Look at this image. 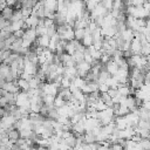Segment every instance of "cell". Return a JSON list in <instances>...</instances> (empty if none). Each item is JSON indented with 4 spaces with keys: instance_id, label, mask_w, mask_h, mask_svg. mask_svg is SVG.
<instances>
[{
    "instance_id": "cell-4",
    "label": "cell",
    "mask_w": 150,
    "mask_h": 150,
    "mask_svg": "<svg viewBox=\"0 0 150 150\" xmlns=\"http://www.w3.org/2000/svg\"><path fill=\"white\" fill-rule=\"evenodd\" d=\"M36 38H38V35H36V33H35V28H27V29L25 30L23 36H22L23 40H28V41H30V42H34V41L36 40Z\"/></svg>"
},
{
    "instance_id": "cell-28",
    "label": "cell",
    "mask_w": 150,
    "mask_h": 150,
    "mask_svg": "<svg viewBox=\"0 0 150 150\" xmlns=\"http://www.w3.org/2000/svg\"><path fill=\"white\" fill-rule=\"evenodd\" d=\"M25 30H26V29H23V28H20V29H18V30L13 32V34H14L16 38H22V36H23V34H25Z\"/></svg>"
},
{
    "instance_id": "cell-17",
    "label": "cell",
    "mask_w": 150,
    "mask_h": 150,
    "mask_svg": "<svg viewBox=\"0 0 150 150\" xmlns=\"http://www.w3.org/2000/svg\"><path fill=\"white\" fill-rule=\"evenodd\" d=\"M130 112V109L127 107V105H120V108H118V110L115 112V115H117V116H125V115H128Z\"/></svg>"
},
{
    "instance_id": "cell-25",
    "label": "cell",
    "mask_w": 150,
    "mask_h": 150,
    "mask_svg": "<svg viewBox=\"0 0 150 150\" xmlns=\"http://www.w3.org/2000/svg\"><path fill=\"white\" fill-rule=\"evenodd\" d=\"M108 89H109V87L105 82H98V91L103 93V91H108Z\"/></svg>"
},
{
    "instance_id": "cell-2",
    "label": "cell",
    "mask_w": 150,
    "mask_h": 150,
    "mask_svg": "<svg viewBox=\"0 0 150 150\" xmlns=\"http://www.w3.org/2000/svg\"><path fill=\"white\" fill-rule=\"evenodd\" d=\"M141 41L138 38H134L130 42V50L132 54H141Z\"/></svg>"
},
{
    "instance_id": "cell-23",
    "label": "cell",
    "mask_w": 150,
    "mask_h": 150,
    "mask_svg": "<svg viewBox=\"0 0 150 150\" xmlns=\"http://www.w3.org/2000/svg\"><path fill=\"white\" fill-rule=\"evenodd\" d=\"M70 79L68 77V76H62V79H61V87L62 88H69V86H70Z\"/></svg>"
},
{
    "instance_id": "cell-29",
    "label": "cell",
    "mask_w": 150,
    "mask_h": 150,
    "mask_svg": "<svg viewBox=\"0 0 150 150\" xmlns=\"http://www.w3.org/2000/svg\"><path fill=\"white\" fill-rule=\"evenodd\" d=\"M134 6H142V4L144 2V0H131Z\"/></svg>"
},
{
    "instance_id": "cell-12",
    "label": "cell",
    "mask_w": 150,
    "mask_h": 150,
    "mask_svg": "<svg viewBox=\"0 0 150 150\" xmlns=\"http://www.w3.org/2000/svg\"><path fill=\"white\" fill-rule=\"evenodd\" d=\"M16 83H18V86H19V88H20V90L26 91V90H28V89H29V83H28V81H27V80H25V79H22V77H19V79L16 80Z\"/></svg>"
},
{
    "instance_id": "cell-27",
    "label": "cell",
    "mask_w": 150,
    "mask_h": 150,
    "mask_svg": "<svg viewBox=\"0 0 150 150\" xmlns=\"http://www.w3.org/2000/svg\"><path fill=\"white\" fill-rule=\"evenodd\" d=\"M40 104H38V103H30V110L33 111V112H39L40 111Z\"/></svg>"
},
{
    "instance_id": "cell-20",
    "label": "cell",
    "mask_w": 150,
    "mask_h": 150,
    "mask_svg": "<svg viewBox=\"0 0 150 150\" xmlns=\"http://www.w3.org/2000/svg\"><path fill=\"white\" fill-rule=\"evenodd\" d=\"M94 104V108H95V110H97V111H101V110H104L105 108H107V104L101 100V98H98L95 103H93Z\"/></svg>"
},
{
    "instance_id": "cell-32",
    "label": "cell",
    "mask_w": 150,
    "mask_h": 150,
    "mask_svg": "<svg viewBox=\"0 0 150 150\" xmlns=\"http://www.w3.org/2000/svg\"><path fill=\"white\" fill-rule=\"evenodd\" d=\"M145 1H148V2H150V0H145Z\"/></svg>"
},
{
    "instance_id": "cell-13",
    "label": "cell",
    "mask_w": 150,
    "mask_h": 150,
    "mask_svg": "<svg viewBox=\"0 0 150 150\" xmlns=\"http://www.w3.org/2000/svg\"><path fill=\"white\" fill-rule=\"evenodd\" d=\"M60 39H63V40H67V41H70V40L75 39L74 38V29L73 28H69L63 34H60Z\"/></svg>"
},
{
    "instance_id": "cell-15",
    "label": "cell",
    "mask_w": 150,
    "mask_h": 150,
    "mask_svg": "<svg viewBox=\"0 0 150 150\" xmlns=\"http://www.w3.org/2000/svg\"><path fill=\"white\" fill-rule=\"evenodd\" d=\"M54 98H55V96L54 95H50V94H45L42 96L43 103L47 104V105H54Z\"/></svg>"
},
{
    "instance_id": "cell-9",
    "label": "cell",
    "mask_w": 150,
    "mask_h": 150,
    "mask_svg": "<svg viewBox=\"0 0 150 150\" xmlns=\"http://www.w3.org/2000/svg\"><path fill=\"white\" fill-rule=\"evenodd\" d=\"M100 98L107 104V107H112V98L107 91H103V93L100 91Z\"/></svg>"
},
{
    "instance_id": "cell-11",
    "label": "cell",
    "mask_w": 150,
    "mask_h": 150,
    "mask_svg": "<svg viewBox=\"0 0 150 150\" xmlns=\"http://www.w3.org/2000/svg\"><path fill=\"white\" fill-rule=\"evenodd\" d=\"M111 75L109 74V71L103 67L102 69H101V71H100V74H98V77H97V81L98 82H105L107 81V79H109Z\"/></svg>"
},
{
    "instance_id": "cell-19",
    "label": "cell",
    "mask_w": 150,
    "mask_h": 150,
    "mask_svg": "<svg viewBox=\"0 0 150 150\" xmlns=\"http://www.w3.org/2000/svg\"><path fill=\"white\" fill-rule=\"evenodd\" d=\"M19 20H23L22 14H21V9H20V8H19V9L14 8V13H13V15H12V18H11V22H12V21H19Z\"/></svg>"
},
{
    "instance_id": "cell-8",
    "label": "cell",
    "mask_w": 150,
    "mask_h": 150,
    "mask_svg": "<svg viewBox=\"0 0 150 150\" xmlns=\"http://www.w3.org/2000/svg\"><path fill=\"white\" fill-rule=\"evenodd\" d=\"M7 131V137H8V139L9 141H12L13 143L20 137V132H19V130L18 129H15V128H12V129H8V130H6Z\"/></svg>"
},
{
    "instance_id": "cell-7",
    "label": "cell",
    "mask_w": 150,
    "mask_h": 150,
    "mask_svg": "<svg viewBox=\"0 0 150 150\" xmlns=\"http://www.w3.org/2000/svg\"><path fill=\"white\" fill-rule=\"evenodd\" d=\"M36 42L39 46L43 47V48H47L49 46V42H50V36L47 35V34H43L41 36H38L36 38Z\"/></svg>"
},
{
    "instance_id": "cell-18",
    "label": "cell",
    "mask_w": 150,
    "mask_h": 150,
    "mask_svg": "<svg viewBox=\"0 0 150 150\" xmlns=\"http://www.w3.org/2000/svg\"><path fill=\"white\" fill-rule=\"evenodd\" d=\"M76 50V48H75V45H74V42H73V40H70V41H67V43H66V47H64V52H67L68 54H73L74 52Z\"/></svg>"
},
{
    "instance_id": "cell-1",
    "label": "cell",
    "mask_w": 150,
    "mask_h": 150,
    "mask_svg": "<svg viewBox=\"0 0 150 150\" xmlns=\"http://www.w3.org/2000/svg\"><path fill=\"white\" fill-rule=\"evenodd\" d=\"M2 89H5L6 91H9V93H19L20 91V88L16 83V80L15 81H6L2 86Z\"/></svg>"
},
{
    "instance_id": "cell-22",
    "label": "cell",
    "mask_w": 150,
    "mask_h": 150,
    "mask_svg": "<svg viewBox=\"0 0 150 150\" xmlns=\"http://www.w3.org/2000/svg\"><path fill=\"white\" fill-rule=\"evenodd\" d=\"M35 33L38 36H41L43 34H47V28L45 26H36L35 27Z\"/></svg>"
},
{
    "instance_id": "cell-3",
    "label": "cell",
    "mask_w": 150,
    "mask_h": 150,
    "mask_svg": "<svg viewBox=\"0 0 150 150\" xmlns=\"http://www.w3.org/2000/svg\"><path fill=\"white\" fill-rule=\"evenodd\" d=\"M104 68L109 71V74H110V75H115V74H116V71L118 70V66H117V63H116L112 59H110L108 62H105V63H104Z\"/></svg>"
},
{
    "instance_id": "cell-21",
    "label": "cell",
    "mask_w": 150,
    "mask_h": 150,
    "mask_svg": "<svg viewBox=\"0 0 150 150\" xmlns=\"http://www.w3.org/2000/svg\"><path fill=\"white\" fill-rule=\"evenodd\" d=\"M63 104H66V101H64L60 95H56L55 98H54V107H55V108H60V107H62Z\"/></svg>"
},
{
    "instance_id": "cell-16",
    "label": "cell",
    "mask_w": 150,
    "mask_h": 150,
    "mask_svg": "<svg viewBox=\"0 0 150 150\" xmlns=\"http://www.w3.org/2000/svg\"><path fill=\"white\" fill-rule=\"evenodd\" d=\"M84 33H86L84 28H75V29H74V38H75L76 40L81 41V40L83 39V36H84Z\"/></svg>"
},
{
    "instance_id": "cell-5",
    "label": "cell",
    "mask_w": 150,
    "mask_h": 150,
    "mask_svg": "<svg viewBox=\"0 0 150 150\" xmlns=\"http://www.w3.org/2000/svg\"><path fill=\"white\" fill-rule=\"evenodd\" d=\"M13 13H14V7H13V6H8V5H6V6L1 9V12H0V14H1L6 20H9V21H11V18H12Z\"/></svg>"
},
{
    "instance_id": "cell-26",
    "label": "cell",
    "mask_w": 150,
    "mask_h": 150,
    "mask_svg": "<svg viewBox=\"0 0 150 150\" xmlns=\"http://www.w3.org/2000/svg\"><path fill=\"white\" fill-rule=\"evenodd\" d=\"M107 93H108L111 97H115V96H117V95H118V90H117V88H109Z\"/></svg>"
},
{
    "instance_id": "cell-31",
    "label": "cell",
    "mask_w": 150,
    "mask_h": 150,
    "mask_svg": "<svg viewBox=\"0 0 150 150\" xmlns=\"http://www.w3.org/2000/svg\"><path fill=\"white\" fill-rule=\"evenodd\" d=\"M16 1H18V2H20V4H21V2H22V1H25V0H16Z\"/></svg>"
},
{
    "instance_id": "cell-6",
    "label": "cell",
    "mask_w": 150,
    "mask_h": 150,
    "mask_svg": "<svg viewBox=\"0 0 150 150\" xmlns=\"http://www.w3.org/2000/svg\"><path fill=\"white\" fill-rule=\"evenodd\" d=\"M38 22H39V18L33 14H30L28 18L25 19V23L27 25L28 28H35L38 26Z\"/></svg>"
},
{
    "instance_id": "cell-24",
    "label": "cell",
    "mask_w": 150,
    "mask_h": 150,
    "mask_svg": "<svg viewBox=\"0 0 150 150\" xmlns=\"http://www.w3.org/2000/svg\"><path fill=\"white\" fill-rule=\"evenodd\" d=\"M20 9H21V14H22L23 20L32 14V8H20Z\"/></svg>"
},
{
    "instance_id": "cell-30",
    "label": "cell",
    "mask_w": 150,
    "mask_h": 150,
    "mask_svg": "<svg viewBox=\"0 0 150 150\" xmlns=\"http://www.w3.org/2000/svg\"><path fill=\"white\" fill-rule=\"evenodd\" d=\"M15 2H16V0H6V5H8V6H14Z\"/></svg>"
},
{
    "instance_id": "cell-14",
    "label": "cell",
    "mask_w": 150,
    "mask_h": 150,
    "mask_svg": "<svg viewBox=\"0 0 150 150\" xmlns=\"http://www.w3.org/2000/svg\"><path fill=\"white\" fill-rule=\"evenodd\" d=\"M71 59L77 63V62L84 60V53H82V52H80V50H75V52L71 54Z\"/></svg>"
},
{
    "instance_id": "cell-10",
    "label": "cell",
    "mask_w": 150,
    "mask_h": 150,
    "mask_svg": "<svg viewBox=\"0 0 150 150\" xmlns=\"http://www.w3.org/2000/svg\"><path fill=\"white\" fill-rule=\"evenodd\" d=\"M121 36H122L125 41H130V42H131V40L135 38V36H134V30H132L131 28H125V29L121 33Z\"/></svg>"
}]
</instances>
